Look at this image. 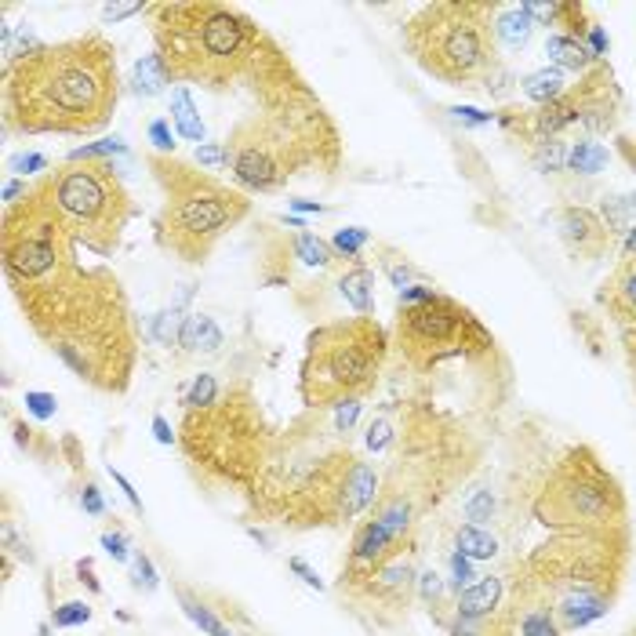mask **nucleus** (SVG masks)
<instances>
[{"mask_svg": "<svg viewBox=\"0 0 636 636\" xmlns=\"http://www.w3.org/2000/svg\"><path fill=\"white\" fill-rule=\"evenodd\" d=\"M134 585H138V589H145V592H153V589L160 585L156 567H153V560H149L145 552H134Z\"/></svg>", "mask_w": 636, "mask_h": 636, "instance_id": "nucleus-43", "label": "nucleus"}, {"mask_svg": "<svg viewBox=\"0 0 636 636\" xmlns=\"http://www.w3.org/2000/svg\"><path fill=\"white\" fill-rule=\"evenodd\" d=\"M178 603H182V611H185V618L204 632V636H233V629L204 603V600H196L193 592H185V589H178Z\"/></svg>", "mask_w": 636, "mask_h": 636, "instance_id": "nucleus-25", "label": "nucleus"}, {"mask_svg": "<svg viewBox=\"0 0 636 636\" xmlns=\"http://www.w3.org/2000/svg\"><path fill=\"white\" fill-rule=\"evenodd\" d=\"M109 476H113V483H116V487L124 491V498H127V502L134 505V512H142V498H138V491L131 487V480H127V476H124L120 469H113V465H109Z\"/></svg>", "mask_w": 636, "mask_h": 636, "instance_id": "nucleus-50", "label": "nucleus"}, {"mask_svg": "<svg viewBox=\"0 0 636 636\" xmlns=\"http://www.w3.org/2000/svg\"><path fill=\"white\" fill-rule=\"evenodd\" d=\"M156 55L174 84L207 91L251 80L265 44L273 40L243 7L222 0H160L145 4Z\"/></svg>", "mask_w": 636, "mask_h": 636, "instance_id": "nucleus-4", "label": "nucleus"}, {"mask_svg": "<svg viewBox=\"0 0 636 636\" xmlns=\"http://www.w3.org/2000/svg\"><path fill=\"white\" fill-rule=\"evenodd\" d=\"M465 516L480 527V523H487L491 516H494V494L491 491H472V498L465 502Z\"/></svg>", "mask_w": 636, "mask_h": 636, "instance_id": "nucleus-36", "label": "nucleus"}, {"mask_svg": "<svg viewBox=\"0 0 636 636\" xmlns=\"http://www.w3.org/2000/svg\"><path fill=\"white\" fill-rule=\"evenodd\" d=\"M454 552H462V556H469V560H491V556L498 552V538H494L491 531L476 527V523H465V527H458V534H454Z\"/></svg>", "mask_w": 636, "mask_h": 636, "instance_id": "nucleus-28", "label": "nucleus"}, {"mask_svg": "<svg viewBox=\"0 0 636 636\" xmlns=\"http://www.w3.org/2000/svg\"><path fill=\"white\" fill-rule=\"evenodd\" d=\"M531 33H534V18L527 15L523 4H516V7L494 4V40L498 44H505L509 51H520V47H527Z\"/></svg>", "mask_w": 636, "mask_h": 636, "instance_id": "nucleus-20", "label": "nucleus"}, {"mask_svg": "<svg viewBox=\"0 0 636 636\" xmlns=\"http://www.w3.org/2000/svg\"><path fill=\"white\" fill-rule=\"evenodd\" d=\"M171 120H174V127H178L182 138L204 145V120H200V109H196L193 91H189L185 84H178V87L171 91Z\"/></svg>", "mask_w": 636, "mask_h": 636, "instance_id": "nucleus-24", "label": "nucleus"}, {"mask_svg": "<svg viewBox=\"0 0 636 636\" xmlns=\"http://www.w3.org/2000/svg\"><path fill=\"white\" fill-rule=\"evenodd\" d=\"M338 294L356 316H371L374 313V273L363 262H349L338 273Z\"/></svg>", "mask_w": 636, "mask_h": 636, "instance_id": "nucleus-18", "label": "nucleus"}, {"mask_svg": "<svg viewBox=\"0 0 636 636\" xmlns=\"http://www.w3.org/2000/svg\"><path fill=\"white\" fill-rule=\"evenodd\" d=\"M196 160H200V167L222 171L229 164L225 160V142H204V145H196Z\"/></svg>", "mask_w": 636, "mask_h": 636, "instance_id": "nucleus-41", "label": "nucleus"}, {"mask_svg": "<svg viewBox=\"0 0 636 636\" xmlns=\"http://www.w3.org/2000/svg\"><path fill=\"white\" fill-rule=\"evenodd\" d=\"M458 120H469V124H491L494 120V113H480V109H472V105H454L451 109Z\"/></svg>", "mask_w": 636, "mask_h": 636, "instance_id": "nucleus-56", "label": "nucleus"}, {"mask_svg": "<svg viewBox=\"0 0 636 636\" xmlns=\"http://www.w3.org/2000/svg\"><path fill=\"white\" fill-rule=\"evenodd\" d=\"M432 298H436V291L425 287V283H411V287L400 291V305H422V302H432Z\"/></svg>", "mask_w": 636, "mask_h": 636, "instance_id": "nucleus-47", "label": "nucleus"}, {"mask_svg": "<svg viewBox=\"0 0 636 636\" xmlns=\"http://www.w3.org/2000/svg\"><path fill=\"white\" fill-rule=\"evenodd\" d=\"M76 247L80 243L69 236L62 214L55 211L40 182H33L25 200H18L15 207H4L0 251H4V280L15 298L73 269Z\"/></svg>", "mask_w": 636, "mask_h": 636, "instance_id": "nucleus-10", "label": "nucleus"}, {"mask_svg": "<svg viewBox=\"0 0 636 636\" xmlns=\"http://www.w3.org/2000/svg\"><path fill=\"white\" fill-rule=\"evenodd\" d=\"M389 334L374 316H345L316 323L305 334L298 367V396L305 411H331L342 400L374 389L389 356Z\"/></svg>", "mask_w": 636, "mask_h": 636, "instance_id": "nucleus-7", "label": "nucleus"}, {"mask_svg": "<svg viewBox=\"0 0 636 636\" xmlns=\"http://www.w3.org/2000/svg\"><path fill=\"white\" fill-rule=\"evenodd\" d=\"M411 585H414V567L400 552L374 567H342V578H338L342 596H353L360 607H371L382 621H385L382 611L400 614L407 607Z\"/></svg>", "mask_w": 636, "mask_h": 636, "instance_id": "nucleus-13", "label": "nucleus"}, {"mask_svg": "<svg viewBox=\"0 0 636 636\" xmlns=\"http://www.w3.org/2000/svg\"><path fill=\"white\" fill-rule=\"evenodd\" d=\"M287 567H291V571H294V574H298V578H302L305 585H313V589H323V581H320V574H316V571H313V567H309L305 560H298V556H291V560H287Z\"/></svg>", "mask_w": 636, "mask_h": 636, "instance_id": "nucleus-51", "label": "nucleus"}, {"mask_svg": "<svg viewBox=\"0 0 636 636\" xmlns=\"http://www.w3.org/2000/svg\"><path fill=\"white\" fill-rule=\"evenodd\" d=\"M393 345L411 371L425 374L447 360L483 356L494 345V338L462 302L436 294L432 302L396 309Z\"/></svg>", "mask_w": 636, "mask_h": 636, "instance_id": "nucleus-12", "label": "nucleus"}, {"mask_svg": "<svg viewBox=\"0 0 636 636\" xmlns=\"http://www.w3.org/2000/svg\"><path fill=\"white\" fill-rule=\"evenodd\" d=\"M360 411H363L360 396H353V400H342V403H334V407H331V422H334V432H338V436H345V432H349V429L356 425Z\"/></svg>", "mask_w": 636, "mask_h": 636, "instance_id": "nucleus-35", "label": "nucleus"}, {"mask_svg": "<svg viewBox=\"0 0 636 636\" xmlns=\"http://www.w3.org/2000/svg\"><path fill=\"white\" fill-rule=\"evenodd\" d=\"M600 302L607 305V313H611L618 323L636 316V254H625V258L614 265L611 280H607L603 291H600Z\"/></svg>", "mask_w": 636, "mask_h": 636, "instance_id": "nucleus-16", "label": "nucleus"}, {"mask_svg": "<svg viewBox=\"0 0 636 636\" xmlns=\"http://www.w3.org/2000/svg\"><path fill=\"white\" fill-rule=\"evenodd\" d=\"M102 549H105L116 563H124V560L131 556V549H127V534H124V531H105V534H102Z\"/></svg>", "mask_w": 636, "mask_h": 636, "instance_id": "nucleus-45", "label": "nucleus"}, {"mask_svg": "<svg viewBox=\"0 0 636 636\" xmlns=\"http://www.w3.org/2000/svg\"><path fill=\"white\" fill-rule=\"evenodd\" d=\"M418 581H422V596H425L429 603H432V600H440V592H443V581L436 578V571H425Z\"/></svg>", "mask_w": 636, "mask_h": 636, "instance_id": "nucleus-55", "label": "nucleus"}, {"mask_svg": "<svg viewBox=\"0 0 636 636\" xmlns=\"http://www.w3.org/2000/svg\"><path fill=\"white\" fill-rule=\"evenodd\" d=\"M22 403H25V411H29L33 418H40V422L55 418V411H58V400H55L51 393H36V389H29Z\"/></svg>", "mask_w": 636, "mask_h": 636, "instance_id": "nucleus-39", "label": "nucleus"}, {"mask_svg": "<svg viewBox=\"0 0 636 636\" xmlns=\"http://www.w3.org/2000/svg\"><path fill=\"white\" fill-rule=\"evenodd\" d=\"M113 153H124V142L120 138H98V142H87V145L69 149L65 160H109Z\"/></svg>", "mask_w": 636, "mask_h": 636, "instance_id": "nucleus-34", "label": "nucleus"}, {"mask_svg": "<svg viewBox=\"0 0 636 636\" xmlns=\"http://www.w3.org/2000/svg\"><path fill=\"white\" fill-rule=\"evenodd\" d=\"M516 618H520V636H563L552 607L542 600H527V607Z\"/></svg>", "mask_w": 636, "mask_h": 636, "instance_id": "nucleus-26", "label": "nucleus"}, {"mask_svg": "<svg viewBox=\"0 0 636 636\" xmlns=\"http://www.w3.org/2000/svg\"><path fill=\"white\" fill-rule=\"evenodd\" d=\"M585 47L592 51V58H596V62H600V58H607V47H611V44H607V33H603V25H600V22H592V25H589V33H585Z\"/></svg>", "mask_w": 636, "mask_h": 636, "instance_id": "nucleus-46", "label": "nucleus"}, {"mask_svg": "<svg viewBox=\"0 0 636 636\" xmlns=\"http://www.w3.org/2000/svg\"><path fill=\"white\" fill-rule=\"evenodd\" d=\"M371 240V233L367 229H360V225H349V229H338L334 236H331V247L338 251V258H349V262H360V247Z\"/></svg>", "mask_w": 636, "mask_h": 636, "instance_id": "nucleus-32", "label": "nucleus"}, {"mask_svg": "<svg viewBox=\"0 0 636 636\" xmlns=\"http://www.w3.org/2000/svg\"><path fill=\"white\" fill-rule=\"evenodd\" d=\"M138 11H145V4H105L102 7V22H120V18L138 15Z\"/></svg>", "mask_w": 636, "mask_h": 636, "instance_id": "nucleus-49", "label": "nucleus"}, {"mask_svg": "<svg viewBox=\"0 0 636 636\" xmlns=\"http://www.w3.org/2000/svg\"><path fill=\"white\" fill-rule=\"evenodd\" d=\"M560 236L574 258H600L611 247V229L592 207H563L560 211Z\"/></svg>", "mask_w": 636, "mask_h": 636, "instance_id": "nucleus-14", "label": "nucleus"}, {"mask_svg": "<svg viewBox=\"0 0 636 636\" xmlns=\"http://www.w3.org/2000/svg\"><path fill=\"white\" fill-rule=\"evenodd\" d=\"M171 316H174V313H167V309L153 316V334H156V342H164V345L178 342V327H182V323H174Z\"/></svg>", "mask_w": 636, "mask_h": 636, "instance_id": "nucleus-44", "label": "nucleus"}, {"mask_svg": "<svg viewBox=\"0 0 636 636\" xmlns=\"http://www.w3.org/2000/svg\"><path fill=\"white\" fill-rule=\"evenodd\" d=\"M291 251H294V258H302L305 265H316V269L338 265V251H334L327 240L313 236V233H294V236H291Z\"/></svg>", "mask_w": 636, "mask_h": 636, "instance_id": "nucleus-27", "label": "nucleus"}, {"mask_svg": "<svg viewBox=\"0 0 636 636\" xmlns=\"http://www.w3.org/2000/svg\"><path fill=\"white\" fill-rule=\"evenodd\" d=\"M291 207H294V211H309V214H323V211H327V207L316 204V200H291Z\"/></svg>", "mask_w": 636, "mask_h": 636, "instance_id": "nucleus-57", "label": "nucleus"}, {"mask_svg": "<svg viewBox=\"0 0 636 636\" xmlns=\"http://www.w3.org/2000/svg\"><path fill=\"white\" fill-rule=\"evenodd\" d=\"M4 127L15 134H91L120 102L116 47L102 33L36 44L4 58Z\"/></svg>", "mask_w": 636, "mask_h": 636, "instance_id": "nucleus-3", "label": "nucleus"}, {"mask_svg": "<svg viewBox=\"0 0 636 636\" xmlns=\"http://www.w3.org/2000/svg\"><path fill=\"white\" fill-rule=\"evenodd\" d=\"M545 55H549V62L563 73V69H571V73H589V69H596L600 62L592 58V51L585 47V40H574V36H567V33H549V40H545Z\"/></svg>", "mask_w": 636, "mask_h": 636, "instance_id": "nucleus-19", "label": "nucleus"}, {"mask_svg": "<svg viewBox=\"0 0 636 636\" xmlns=\"http://www.w3.org/2000/svg\"><path fill=\"white\" fill-rule=\"evenodd\" d=\"M131 94H142V98H153V94H160L164 91V84H174L171 80V73H167V65H164V58L153 51V55H142L138 62H134V69H131Z\"/></svg>", "mask_w": 636, "mask_h": 636, "instance_id": "nucleus-22", "label": "nucleus"}, {"mask_svg": "<svg viewBox=\"0 0 636 636\" xmlns=\"http://www.w3.org/2000/svg\"><path fill=\"white\" fill-rule=\"evenodd\" d=\"M629 363H632V378H636V360H629Z\"/></svg>", "mask_w": 636, "mask_h": 636, "instance_id": "nucleus-59", "label": "nucleus"}, {"mask_svg": "<svg viewBox=\"0 0 636 636\" xmlns=\"http://www.w3.org/2000/svg\"><path fill=\"white\" fill-rule=\"evenodd\" d=\"M621 254H636V222H632V229H629L625 240H621Z\"/></svg>", "mask_w": 636, "mask_h": 636, "instance_id": "nucleus-58", "label": "nucleus"}, {"mask_svg": "<svg viewBox=\"0 0 636 636\" xmlns=\"http://www.w3.org/2000/svg\"><path fill=\"white\" fill-rule=\"evenodd\" d=\"M567 153H571V145L560 142V138H545V142L531 145V160H534L538 171H563L567 167Z\"/></svg>", "mask_w": 636, "mask_h": 636, "instance_id": "nucleus-30", "label": "nucleus"}, {"mask_svg": "<svg viewBox=\"0 0 636 636\" xmlns=\"http://www.w3.org/2000/svg\"><path fill=\"white\" fill-rule=\"evenodd\" d=\"M400 545H403L400 538H393L378 520L367 516V520L356 527V534H353L345 567H374V563H385L389 556L400 552Z\"/></svg>", "mask_w": 636, "mask_h": 636, "instance_id": "nucleus-15", "label": "nucleus"}, {"mask_svg": "<svg viewBox=\"0 0 636 636\" xmlns=\"http://www.w3.org/2000/svg\"><path fill=\"white\" fill-rule=\"evenodd\" d=\"M607 160H611L607 145H600V142H592V138L574 142L571 153H567V167L578 171V174H596V171H603Z\"/></svg>", "mask_w": 636, "mask_h": 636, "instance_id": "nucleus-29", "label": "nucleus"}, {"mask_svg": "<svg viewBox=\"0 0 636 636\" xmlns=\"http://www.w3.org/2000/svg\"><path fill=\"white\" fill-rule=\"evenodd\" d=\"M153 436H156V443H164V447L178 443V432L167 425V418H164V414H153Z\"/></svg>", "mask_w": 636, "mask_h": 636, "instance_id": "nucleus-52", "label": "nucleus"}, {"mask_svg": "<svg viewBox=\"0 0 636 636\" xmlns=\"http://www.w3.org/2000/svg\"><path fill=\"white\" fill-rule=\"evenodd\" d=\"M178 443L185 458L214 483H251L273 447L276 436L265 425V414L247 385L225 389L211 407H196L182 414Z\"/></svg>", "mask_w": 636, "mask_h": 636, "instance_id": "nucleus-6", "label": "nucleus"}, {"mask_svg": "<svg viewBox=\"0 0 636 636\" xmlns=\"http://www.w3.org/2000/svg\"><path fill=\"white\" fill-rule=\"evenodd\" d=\"M36 182L44 185L47 200L55 204L69 236L80 247L102 258H109L120 247L134 204L113 160H65Z\"/></svg>", "mask_w": 636, "mask_h": 636, "instance_id": "nucleus-9", "label": "nucleus"}, {"mask_svg": "<svg viewBox=\"0 0 636 636\" xmlns=\"http://www.w3.org/2000/svg\"><path fill=\"white\" fill-rule=\"evenodd\" d=\"M382 269H385V276L393 280V287L396 291H403V287H411L414 283V269L400 258V254H389V258H382Z\"/></svg>", "mask_w": 636, "mask_h": 636, "instance_id": "nucleus-38", "label": "nucleus"}, {"mask_svg": "<svg viewBox=\"0 0 636 636\" xmlns=\"http://www.w3.org/2000/svg\"><path fill=\"white\" fill-rule=\"evenodd\" d=\"M520 87H523V94H527L534 105H549V102H556V98L567 94V76H563L556 65H542V69L527 73V76L520 80Z\"/></svg>", "mask_w": 636, "mask_h": 636, "instance_id": "nucleus-23", "label": "nucleus"}, {"mask_svg": "<svg viewBox=\"0 0 636 636\" xmlns=\"http://www.w3.org/2000/svg\"><path fill=\"white\" fill-rule=\"evenodd\" d=\"M145 134H149V142L156 145L160 156H174V134H171V124L167 120H153L145 127Z\"/></svg>", "mask_w": 636, "mask_h": 636, "instance_id": "nucleus-40", "label": "nucleus"}, {"mask_svg": "<svg viewBox=\"0 0 636 636\" xmlns=\"http://www.w3.org/2000/svg\"><path fill=\"white\" fill-rule=\"evenodd\" d=\"M7 171L11 174H36V171H44L47 174V156L44 153H15V156H7Z\"/></svg>", "mask_w": 636, "mask_h": 636, "instance_id": "nucleus-37", "label": "nucleus"}, {"mask_svg": "<svg viewBox=\"0 0 636 636\" xmlns=\"http://www.w3.org/2000/svg\"><path fill=\"white\" fill-rule=\"evenodd\" d=\"M218 396H222V389H218L214 374H196V378H193V385L182 393V407H185V411H196V407H211Z\"/></svg>", "mask_w": 636, "mask_h": 636, "instance_id": "nucleus-31", "label": "nucleus"}, {"mask_svg": "<svg viewBox=\"0 0 636 636\" xmlns=\"http://www.w3.org/2000/svg\"><path fill=\"white\" fill-rule=\"evenodd\" d=\"M494 4L432 0L403 25L407 55L443 84H476L494 73Z\"/></svg>", "mask_w": 636, "mask_h": 636, "instance_id": "nucleus-8", "label": "nucleus"}, {"mask_svg": "<svg viewBox=\"0 0 636 636\" xmlns=\"http://www.w3.org/2000/svg\"><path fill=\"white\" fill-rule=\"evenodd\" d=\"M80 505H84L87 516H102V512H105V502H102V494H98L94 483H84V491H80Z\"/></svg>", "mask_w": 636, "mask_h": 636, "instance_id": "nucleus-48", "label": "nucleus"}, {"mask_svg": "<svg viewBox=\"0 0 636 636\" xmlns=\"http://www.w3.org/2000/svg\"><path fill=\"white\" fill-rule=\"evenodd\" d=\"M33 334L91 389L124 393L138 360V323L124 283L105 265H73L15 298Z\"/></svg>", "mask_w": 636, "mask_h": 636, "instance_id": "nucleus-2", "label": "nucleus"}, {"mask_svg": "<svg viewBox=\"0 0 636 636\" xmlns=\"http://www.w3.org/2000/svg\"><path fill=\"white\" fill-rule=\"evenodd\" d=\"M76 578H80V581H84V585H87L94 596L102 592V585H98V578H94V563H91L87 556H84V560H76Z\"/></svg>", "mask_w": 636, "mask_h": 636, "instance_id": "nucleus-53", "label": "nucleus"}, {"mask_svg": "<svg viewBox=\"0 0 636 636\" xmlns=\"http://www.w3.org/2000/svg\"><path fill=\"white\" fill-rule=\"evenodd\" d=\"M149 171L164 189V204L153 218L156 243L174 258H182L185 265L207 262L214 243L229 229H236L251 211V200L243 189L218 182L214 174L196 171L185 160L153 153Z\"/></svg>", "mask_w": 636, "mask_h": 636, "instance_id": "nucleus-5", "label": "nucleus"}, {"mask_svg": "<svg viewBox=\"0 0 636 636\" xmlns=\"http://www.w3.org/2000/svg\"><path fill=\"white\" fill-rule=\"evenodd\" d=\"M534 516L556 531H611L625 516V498L614 476L589 447L567 451L534 502Z\"/></svg>", "mask_w": 636, "mask_h": 636, "instance_id": "nucleus-11", "label": "nucleus"}, {"mask_svg": "<svg viewBox=\"0 0 636 636\" xmlns=\"http://www.w3.org/2000/svg\"><path fill=\"white\" fill-rule=\"evenodd\" d=\"M254 109L225 134V167L243 193H273L287 178L342 164V134L291 55L269 40L251 73Z\"/></svg>", "mask_w": 636, "mask_h": 636, "instance_id": "nucleus-1", "label": "nucleus"}, {"mask_svg": "<svg viewBox=\"0 0 636 636\" xmlns=\"http://www.w3.org/2000/svg\"><path fill=\"white\" fill-rule=\"evenodd\" d=\"M51 621L55 629H76V625H87L91 621V603L87 600H65L51 611Z\"/></svg>", "mask_w": 636, "mask_h": 636, "instance_id": "nucleus-33", "label": "nucleus"}, {"mask_svg": "<svg viewBox=\"0 0 636 636\" xmlns=\"http://www.w3.org/2000/svg\"><path fill=\"white\" fill-rule=\"evenodd\" d=\"M502 592H505V581L498 574H487V578H480V581H472L469 589L458 592L454 614L458 618H491L502 607Z\"/></svg>", "mask_w": 636, "mask_h": 636, "instance_id": "nucleus-17", "label": "nucleus"}, {"mask_svg": "<svg viewBox=\"0 0 636 636\" xmlns=\"http://www.w3.org/2000/svg\"><path fill=\"white\" fill-rule=\"evenodd\" d=\"M472 560L469 556H462V552H451V585L462 592V589H469L472 585Z\"/></svg>", "mask_w": 636, "mask_h": 636, "instance_id": "nucleus-42", "label": "nucleus"}, {"mask_svg": "<svg viewBox=\"0 0 636 636\" xmlns=\"http://www.w3.org/2000/svg\"><path fill=\"white\" fill-rule=\"evenodd\" d=\"M178 345L185 353H214L222 345V331L211 316L204 313H189L182 316V327H178Z\"/></svg>", "mask_w": 636, "mask_h": 636, "instance_id": "nucleus-21", "label": "nucleus"}, {"mask_svg": "<svg viewBox=\"0 0 636 636\" xmlns=\"http://www.w3.org/2000/svg\"><path fill=\"white\" fill-rule=\"evenodd\" d=\"M618 334H621V345H625L629 360H636V316L632 320H621L618 323Z\"/></svg>", "mask_w": 636, "mask_h": 636, "instance_id": "nucleus-54", "label": "nucleus"}]
</instances>
